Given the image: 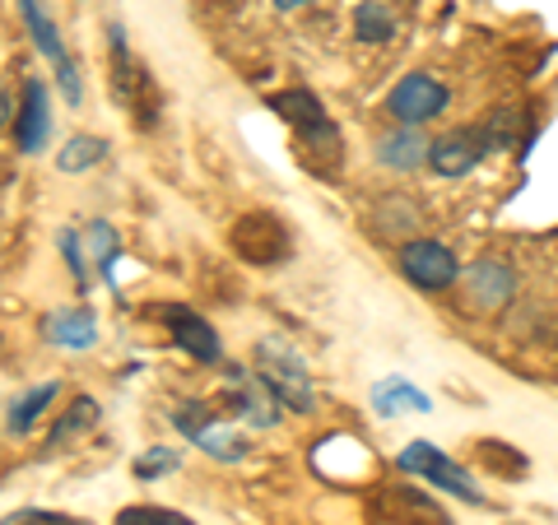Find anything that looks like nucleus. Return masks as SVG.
<instances>
[{
  "label": "nucleus",
  "mask_w": 558,
  "mask_h": 525,
  "mask_svg": "<svg viewBox=\"0 0 558 525\" xmlns=\"http://www.w3.org/2000/svg\"><path fill=\"white\" fill-rule=\"evenodd\" d=\"M252 367H256L260 387L279 400V410H293V414H312V410H317V387H312V377H307V363L293 354L289 344L260 340L256 354H252Z\"/></svg>",
  "instance_id": "f257e3e1"
},
{
  "label": "nucleus",
  "mask_w": 558,
  "mask_h": 525,
  "mask_svg": "<svg viewBox=\"0 0 558 525\" xmlns=\"http://www.w3.org/2000/svg\"><path fill=\"white\" fill-rule=\"evenodd\" d=\"M396 465L405 469V475H418V479H428V488H442V493H457V498H465V502H484V493H480V484H475V475L461 465V461H451L442 447H433V442H410L405 451L396 456Z\"/></svg>",
  "instance_id": "f03ea898"
},
{
  "label": "nucleus",
  "mask_w": 558,
  "mask_h": 525,
  "mask_svg": "<svg viewBox=\"0 0 558 525\" xmlns=\"http://www.w3.org/2000/svg\"><path fill=\"white\" fill-rule=\"evenodd\" d=\"M396 266H400V274H405L414 289H424V293H447L461 279V260L451 256V247H442L438 237H410V242H400Z\"/></svg>",
  "instance_id": "7ed1b4c3"
},
{
  "label": "nucleus",
  "mask_w": 558,
  "mask_h": 525,
  "mask_svg": "<svg viewBox=\"0 0 558 525\" xmlns=\"http://www.w3.org/2000/svg\"><path fill=\"white\" fill-rule=\"evenodd\" d=\"M447 102H451L447 84L424 75V70H414V75H405L387 94V112L396 117V126H428L433 117L447 112Z\"/></svg>",
  "instance_id": "20e7f679"
},
{
  "label": "nucleus",
  "mask_w": 558,
  "mask_h": 525,
  "mask_svg": "<svg viewBox=\"0 0 558 525\" xmlns=\"http://www.w3.org/2000/svg\"><path fill=\"white\" fill-rule=\"evenodd\" d=\"M20 10H24L28 38L38 42V51H43L51 65H57V84H61L65 102H80V98H84V84H80V70H75V61H70V51H65V42H61L57 20H51V14L43 10V0H20Z\"/></svg>",
  "instance_id": "39448f33"
},
{
  "label": "nucleus",
  "mask_w": 558,
  "mask_h": 525,
  "mask_svg": "<svg viewBox=\"0 0 558 525\" xmlns=\"http://www.w3.org/2000/svg\"><path fill=\"white\" fill-rule=\"evenodd\" d=\"M172 424H178V428L191 437V442H196L205 456H215V461H242V456L252 451V447H247V432L219 424V418L209 414L205 405H178Z\"/></svg>",
  "instance_id": "423d86ee"
},
{
  "label": "nucleus",
  "mask_w": 558,
  "mask_h": 525,
  "mask_svg": "<svg viewBox=\"0 0 558 525\" xmlns=\"http://www.w3.org/2000/svg\"><path fill=\"white\" fill-rule=\"evenodd\" d=\"M512 293H517L512 260L480 256L475 266L465 270V303H470V312H498V307L512 303Z\"/></svg>",
  "instance_id": "0eeeda50"
},
{
  "label": "nucleus",
  "mask_w": 558,
  "mask_h": 525,
  "mask_svg": "<svg viewBox=\"0 0 558 525\" xmlns=\"http://www.w3.org/2000/svg\"><path fill=\"white\" fill-rule=\"evenodd\" d=\"M488 154L494 149H488L484 131H447L428 145V168L438 172V178H465V172H475Z\"/></svg>",
  "instance_id": "6e6552de"
},
{
  "label": "nucleus",
  "mask_w": 558,
  "mask_h": 525,
  "mask_svg": "<svg viewBox=\"0 0 558 525\" xmlns=\"http://www.w3.org/2000/svg\"><path fill=\"white\" fill-rule=\"evenodd\" d=\"M233 247L242 252V260L252 266H279L289 256V229L275 215H247L238 219L233 229Z\"/></svg>",
  "instance_id": "1a4fd4ad"
},
{
  "label": "nucleus",
  "mask_w": 558,
  "mask_h": 525,
  "mask_svg": "<svg viewBox=\"0 0 558 525\" xmlns=\"http://www.w3.org/2000/svg\"><path fill=\"white\" fill-rule=\"evenodd\" d=\"M163 321L172 330V340H178L182 354L191 358H201V363H219L223 358V344H219V330L209 326L196 307H186V303H168L163 312Z\"/></svg>",
  "instance_id": "9d476101"
},
{
  "label": "nucleus",
  "mask_w": 558,
  "mask_h": 525,
  "mask_svg": "<svg viewBox=\"0 0 558 525\" xmlns=\"http://www.w3.org/2000/svg\"><path fill=\"white\" fill-rule=\"evenodd\" d=\"M51 135V102H47V84L28 80L24 84V102L20 117H14V139H20V154H43Z\"/></svg>",
  "instance_id": "9b49d317"
},
{
  "label": "nucleus",
  "mask_w": 558,
  "mask_h": 525,
  "mask_svg": "<svg viewBox=\"0 0 558 525\" xmlns=\"http://www.w3.org/2000/svg\"><path fill=\"white\" fill-rule=\"evenodd\" d=\"M428 145L433 139L418 131V126H396L387 135H377V163L391 168V172H414L418 163H428Z\"/></svg>",
  "instance_id": "f8f14e48"
},
{
  "label": "nucleus",
  "mask_w": 558,
  "mask_h": 525,
  "mask_svg": "<svg viewBox=\"0 0 558 525\" xmlns=\"http://www.w3.org/2000/svg\"><path fill=\"white\" fill-rule=\"evenodd\" d=\"M223 400H229L233 410H242L252 428H275L279 424V400L260 387L256 377H233L229 387H223Z\"/></svg>",
  "instance_id": "ddd939ff"
},
{
  "label": "nucleus",
  "mask_w": 558,
  "mask_h": 525,
  "mask_svg": "<svg viewBox=\"0 0 558 525\" xmlns=\"http://www.w3.org/2000/svg\"><path fill=\"white\" fill-rule=\"evenodd\" d=\"M47 340L61 349H94V340H98L94 307H61L57 317H47Z\"/></svg>",
  "instance_id": "4468645a"
},
{
  "label": "nucleus",
  "mask_w": 558,
  "mask_h": 525,
  "mask_svg": "<svg viewBox=\"0 0 558 525\" xmlns=\"http://www.w3.org/2000/svg\"><path fill=\"white\" fill-rule=\"evenodd\" d=\"M266 102H270V112H275V117H284L289 126H299V131H307V126H317V121H326V102L312 94V89H279V94H270Z\"/></svg>",
  "instance_id": "2eb2a0df"
},
{
  "label": "nucleus",
  "mask_w": 558,
  "mask_h": 525,
  "mask_svg": "<svg viewBox=\"0 0 558 525\" xmlns=\"http://www.w3.org/2000/svg\"><path fill=\"white\" fill-rule=\"evenodd\" d=\"M57 395H61V387L57 381H47V387H33V391H24L20 400L10 405V418H5V428L14 432V437H24V432H33L43 424V414L57 405Z\"/></svg>",
  "instance_id": "dca6fc26"
},
{
  "label": "nucleus",
  "mask_w": 558,
  "mask_h": 525,
  "mask_svg": "<svg viewBox=\"0 0 558 525\" xmlns=\"http://www.w3.org/2000/svg\"><path fill=\"white\" fill-rule=\"evenodd\" d=\"M373 410L377 414H400V410H414V414H428L433 410V400L418 391V387H410L405 377H391V381H381V387H373Z\"/></svg>",
  "instance_id": "f3484780"
},
{
  "label": "nucleus",
  "mask_w": 558,
  "mask_h": 525,
  "mask_svg": "<svg viewBox=\"0 0 558 525\" xmlns=\"http://www.w3.org/2000/svg\"><path fill=\"white\" fill-rule=\"evenodd\" d=\"M354 38L363 47H381L396 38V14L391 5H381V0H363V5H354Z\"/></svg>",
  "instance_id": "a211bd4d"
},
{
  "label": "nucleus",
  "mask_w": 558,
  "mask_h": 525,
  "mask_svg": "<svg viewBox=\"0 0 558 525\" xmlns=\"http://www.w3.org/2000/svg\"><path fill=\"white\" fill-rule=\"evenodd\" d=\"M98 400H89V395H80V400H70V410H65V418L57 428H51V437H47V447L51 451H61V447H70L75 437H84L89 428H98Z\"/></svg>",
  "instance_id": "6ab92c4d"
},
{
  "label": "nucleus",
  "mask_w": 558,
  "mask_h": 525,
  "mask_svg": "<svg viewBox=\"0 0 558 525\" xmlns=\"http://www.w3.org/2000/svg\"><path fill=\"white\" fill-rule=\"evenodd\" d=\"M102 159H108V139L102 135H70L61 145V154H57V168L61 172H89Z\"/></svg>",
  "instance_id": "aec40b11"
},
{
  "label": "nucleus",
  "mask_w": 558,
  "mask_h": 525,
  "mask_svg": "<svg viewBox=\"0 0 558 525\" xmlns=\"http://www.w3.org/2000/svg\"><path fill=\"white\" fill-rule=\"evenodd\" d=\"M387 502L396 506V512H410L414 521H424V525H428V521H433V525H451V516H447L433 498L418 493V488H391V498H387Z\"/></svg>",
  "instance_id": "412c9836"
},
{
  "label": "nucleus",
  "mask_w": 558,
  "mask_h": 525,
  "mask_svg": "<svg viewBox=\"0 0 558 525\" xmlns=\"http://www.w3.org/2000/svg\"><path fill=\"white\" fill-rule=\"evenodd\" d=\"M117 525H196V521L182 516V512H172V506H149V502H140V506H126V512L117 516Z\"/></svg>",
  "instance_id": "4be33fe9"
},
{
  "label": "nucleus",
  "mask_w": 558,
  "mask_h": 525,
  "mask_svg": "<svg viewBox=\"0 0 558 525\" xmlns=\"http://www.w3.org/2000/svg\"><path fill=\"white\" fill-rule=\"evenodd\" d=\"M89 260L112 279V260H117V229H112V223L98 219L94 229H89Z\"/></svg>",
  "instance_id": "5701e85b"
},
{
  "label": "nucleus",
  "mask_w": 558,
  "mask_h": 525,
  "mask_svg": "<svg viewBox=\"0 0 558 525\" xmlns=\"http://www.w3.org/2000/svg\"><path fill=\"white\" fill-rule=\"evenodd\" d=\"M178 465H182L178 451H168V447H149L145 456L135 461V475H140V479H159V475H172Z\"/></svg>",
  "instance_id": "b1692460"
},
{
  "label": "nucleus",
  "mask_w": 558,
  "mask_h": 525,
  "mask_svg": "<svg viewBox=\"0 0 558 525\" xmlns=\"http://www.w3.org/2000/svg\"><path fill=\"white\" fill-rule=\"evenodd\" d=\"M57 247L65 252V260H70V274H75V284H84V279H89V270H84V252H80V233H75V229H61V233H57Z\"/></svg>",
  "instance_id": "393cba45"
},
{
  "label": "nucleus",
  "mask_w": 558,
  "mask_h": 525,
  "mask_svg": "<svg viewBox=\"0 0 558 525\" xmlns=\"http://www.w3.org/2000/svg\"><path fill=\"white\" fill-rule=\"evenodd\" d=\"M480 451H484L488 461H494V469H508V475H521V469H526V461H521L512 447H498V442H480Z\"/></svg>",
  "instance_id": "a878e982"
},
{
  "label": "nucleus",
  "mask_w": 558,
  "mask_h": 525,
  "mask_svg": "<svg viewBox=\"0 0 558 525\" xmlns=\"http://www.w3.org/2000/svg\"><path fill=\"white\" fill-rule=\"evenodd\" d=\"M5 525H75V521L61 516V512H38V506H24V512H14Z\"/></svg>",
  "instance_id": "bb28decb"
},
{
  "label": "nucleus",
  "mask_w": 558,
  "mask_h": 525,
  "mask_svg": "<svg viewBox=\"0 0 558 525\" xmlns=\"http://www.w3.org/2000/svg\"><path fill=\"white\" fill-rule=\"evenodd\" d=\"M279 10H307V5H317V0H275Z\"/></svg>",
  "instance_id": "cd10ccee"
}]
</instances>
